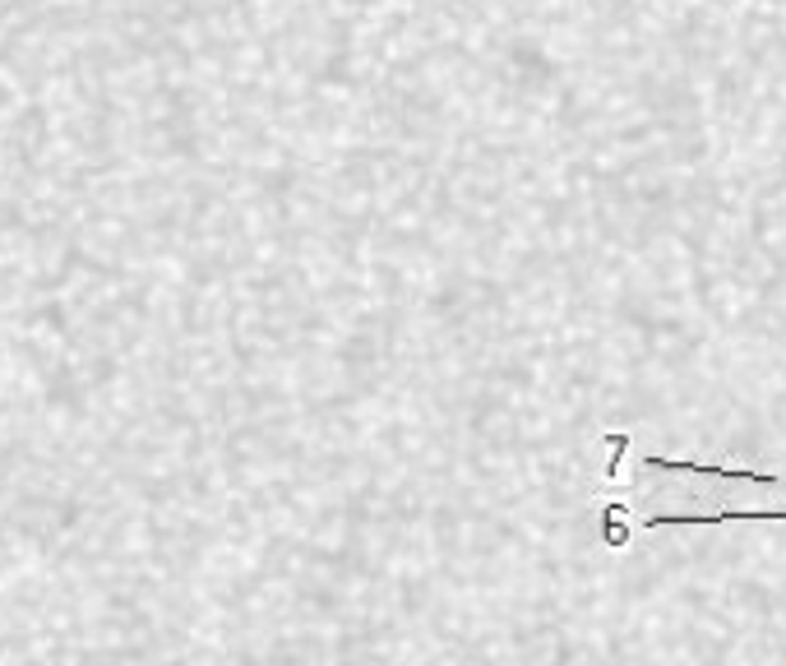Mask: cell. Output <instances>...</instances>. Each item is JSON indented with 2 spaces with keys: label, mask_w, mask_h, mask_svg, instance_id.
Instances as JSON below:
<instances>
[{
  "label": "cell",
  "mask_w": 786,
  "mask_h": 666,
  "mask_svg": "<svg viewBox=\"0 0 786 666\" xmlns=\"http://www.w3.org/2000/svg\"><path fill=\"white\" fill-rule=\"evenodd\" d=\"M647 467H657V473H703V477H726V481L782 486V477H773V473H736V467H707V463H671V459H657V454H647Z\"/></svg>",
  "instance_id": "6da1fadb"
},
{
  "label": "cell",
  "mask_w": 786,
  "mask_h": 666,
  "mask_svg": "<svg viewBox=\"0 0 786 666\" xmlns=\"http://www.w3.org/2000/svg\"><path fill=\"white\" fill-rule=\"evenodd\" d=\"M731 509H717V514H653L643 519V527H680V523H726Z\"/></svg>",
  "instance_id": "7a4b0ae2"
}]
</instances>
